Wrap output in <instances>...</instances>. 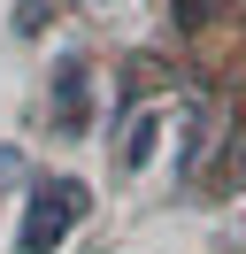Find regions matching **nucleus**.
I'll return each instance as SVG.
<instances>
[{"mask_svg":"<svg viewBox=\"0 0 246 254\" xmlns=\"http://www.w3.org/2000/svg\"><path fill=\"white\" fill-rule=\"evenodd\" d=\"M85 208H92V192L77 185V177H46V185H31L23 223H15V247H23V254H54Z\"/></svg>","mask_w":246,"mask_h":254,"instance_id":"nucleus-1","label":"nucleus"},{"mask_svg":"<svg viewBox=\"0 0 246 254\" xmlns=\"http://www.w3.org/2000/svg\"><path fill=\"white\" fill-rule=\"evenodd\" d=\"M54 124L62 131H85L92 124V77H85V62H62L54 69Z\"/></svg>","mask_w":246,"mask_h":254,"instance_id":"nucleus-2","label":"nucleus"},{"mask_svg":"<svg viewBox=\"0 0 246 254\" xmlns=\"http://www.w3.org/2000/svg\"><path fill=\"white\" fill-rule=\"evenodd\" d=\"M162 124H169L162 108H138V116H131V131H123V170H146V162H154V146H162Z\"/></svg>","mask_w":246,"mask_h":254,"instance_id":"nucleus-3","label":"nucleus"},{"mask_svg":"<svg viewBox=\"0 0 246 254\" xmlns=\"http://www.w3.org/2000/svg\"><path fill=\"white\" fill-rule=\"evenodd\" d=\"M15 177H23V162H15V146H0V192H8Z\"/></svg>","mask_w":246,"mask_h":254,"instance_id":"nucleus-4","label":"nucleus"},{"mask_svg":"<svg viewBox=\"0 0 246 254\" xmlns=\"http://www.w3.org/2000/svg\"><path fill=\"white\" fill-rule=\"evenodd\" d=\"M200 8H208V0H177V23H200Z\"/></svg>","mask_w":246,"mask_h":254,"instance_id":"nucleus-5","label":"nucleus"}]
</instances>
